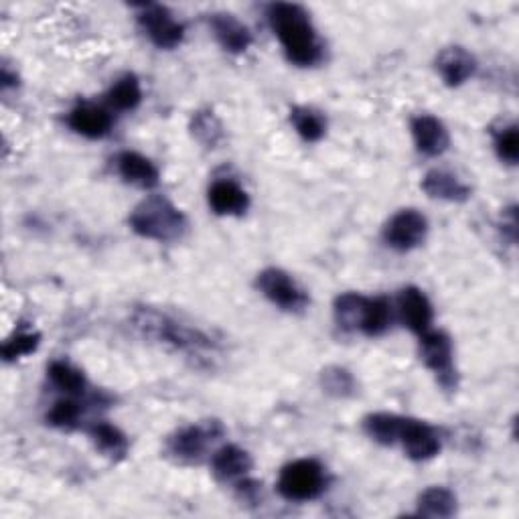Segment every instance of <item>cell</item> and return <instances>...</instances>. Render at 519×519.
Returning <instances> with one entry per match:
<instances>
[{
    "mask_svg": "<svg viewBox=\"0 0 519 519\" xmlns=\"http://www.w3.org/2000/svg\"><path fill=\"white\" fill-rule=\"evenodd\" d=\"M130 325L142 339L161 343L191 357L205 359L217 351V343L205 331L155 307H136L130 317Z\"/></svg>",
    "mask_w": 519,
    "mask_h": 519,
    "instance_id": "6da1fadb",
    "label": "cell"
},
{
    "mask_svg": "<svg viewBox=\"0 0 519 519\" xmlns=\"http://www.w3.org/2000/svg\"><path fill=\"white\" fill-rule=\"evenodd\" d=\"M266 17L290 63L313 67L323 59V43L301 5L274 3L268 7Z\"/></svg>",
    "mask_w": 519,
    "mask_h": 519,
    "instance_id": "7a4b0ae2",
    "label": "cell"
},
{
    "mask_svg": "<svg viewBox=\"0 0 519 519\" xmlns=\"http://www.w3.org/2000/svg\"><path fill=\"white\" fill-rule=\"evenodd\" d=\"M130 230L153 242H179L189 232L187 215L167 197L151 195L130 213Z\"/></svg>",
    "mask_w": 519,
    "mask_h": 519,
    "instance_id": "3957f363",
    "label": "cell"
},
{
    "mask_svg": "<svg viewBox=\"0 0 519 519\" xmlns=\"http://www.w3.org/2000/svg\"><path fill=\"white\" fill-rule=\"evenodd\" d=\"M224 434L226 428L219 420H203L183 426L167 438V455L181 465H197L224 438Z\"/></svg>",
    "mask_w": 519,
    "mask_h": 519,
    "instance_id": "277c9868",
    "label": "cell"
},
{
    "mask_svg": "<svg viewBox=\"0 0 519 519\" xmlns=\"http://www.w3.org/2000/svg\"><path fill=\"white\" fill-rule=\"evenodd\" d=\"M327 487V475L319 461L296 459L282 467L278 477V493L286 501H313Z\"/></svg>",
    "mask_w": 519,
    "mask_h": 519,
    "instance_id": "5b68a950",
    "label": "cell"
},
{
    "mask_svg": "<svg viewBox=\"0 0 519 519\" xmlns=\"http://www.w3.org/2000/svg\"><path fill=\"white\" fill-rule=\"evenodd\" d=\"M420 359L436 378V384L455 392L459 388V372L455 365V349L453 339L444 331H426L420 335Z\"/></svg>",
    "mask_w": 519,
    "mask_h": 519,
    "instance_id": "8992f818",
    "label": "cell"
},
{
    "mask_svg": "<svg viewBox=\"0 0 519 519\" xmlns=\"http://www.w3.org/2000/svg\"><path fill=\"white\" fill-rule=\"evenodd\" d=\"M258 290L286 313H303L309 307V294L282 268H266L256 278Z\"/></svg>",
    "mask_w": 519,
    "mask_h": 519,
    "instance_id": "52a82bcc",
    "label": "cell"
},
{
    "mask_svg": "<svg viewBox=\"0 0 519 519\" xmlns=\"http://www.w3.org/2000/svg\"><path fill=\"white\" fill-rule=\"evenodd\" d=\"M138 25L155 47L165 51L177 49L185 39V27L167 7L161 5L138 7Z\"/></svg>",
    "mask_w": 519,
    "mask_h": 519,
    "instance_id": "ba28073f",
    "label": "cell"
},
{
    "mask_svg": "<svg viewBox=\"0 0 519 519\" xmlns=\"http://www.w3.org/2000/svg\"><path fill=\"white\" fill-rule=\"evenodd\" d=\"M428 219L416 209L398 211L384 228V242L396 252H410L424 244Z\"/></svg>",
    "mask_w": 519,
    "mask_h": 519,
    "instance_id": "9c48e42d",
    "label": "cell"
},
{
    "mask_svg": "<svg viewBox=\"0 0 519 519\" xmlns=\"http://www.w3.org/2000/svg\"><path fill=\"white\" fill-rule=\"evenodd\" d=\"M398 442H402V447H404L408 459H412L416 463L434 459L442 449L440 434L436 432V428L426 424V422L414 420V418L404 420L402 434H400Z\"/></svg>",
    "mask_w": 519,
    "mask_h": 519,
    "instance_id": "30bf717a",
    "label": "cell"
},
{
    "mask_svg": "<svg viewBox=\"0 0 519 519\" xmlns=\"http://www.w3.org/2000/svg\"><path fill=\"white\" fill-rule=\"evenodd\" d=\"M410 130L418 153H422L424 157H440L449 151L451 146L449 130L436 116L430 114L414 116L410 122Z\"/></svg>",
    "mask_w": 519,
    "mask_h": 519,
    "instance_id": "8fae6325",
    "label": "cell"
},
{
    "mask_svg": "<svg viewBox=\"0 0 519 519\" xmlns=\"http://www.w3.org/2000/svg\"><path fill=\"white\" fill-rule=\"evenodd\" d=\"M436 71L440 80L449 88H459L467 84L477 71V59L465 47L453 45L442 49L436 57Z\"/></svg>",
    "mask_w": 519,
    "mask_h": 519,
    "instance_id": "7c38bea8",
    "label": "cell"
},
{
    "mask_svg": "<svg viewBox=\"0 0 519 519\" xmlns=\"http://www.w3.org/2000/svg\"><path fill=\"white\" fill-rule=\"evenodd\" d=\"M398 313H400L402 323L418 337L432 329V319H434L432 303L428 301V296L416 286H406L400 290Z\"/></svg>",
    "mask_w": 519,
    "mask_h": 519,
    "instance_id": "4fadbf2b",
    "label": "cell"
},
{
    "mask_svg": "<svg viewBox=\"0 0 519 519\" xmlns=\"http://www.w3.org/2000/svg\"><path fill=\"white\" fill-rule=\"evenodd\" d=\"M252 467V455L238 447V444H224V447H219L211 455V471L221 483H238L240 479L248 477Z\"/></svg>",
    "mask_w": 519,
    "mask_h": 519,
    "instance_id": "5bb4252c",
    "label": "cell"
},
{
    "mask_svg": "<svg viewBox=\"0 0 519 519\" xmlns=\"http://www.w3.org/2000/svg\"><path fill=\"white\" fill-rule=\"evenodd\" d=\"M209 27H211L217 43L228 53L240 55V53H246L252 45L250 29L230 13H213L209 17Z\"/></svg>",
    "mask_w": 519,
    "mask_h": 519,
    "instance_id": "9a60e30c",
    "label": "cell"
},
{
    "mask_svg": "<svg viewBox=\"0 0 519 519\" xmlns=\"http://www.w3.org/2000/svg\"><path fill=\"white\" fill-rule=\"evenodd\" d=\"M207 201L213 213L226 217H240L250 207V195L232 179H219L207 191Z\"/></svg>",
    "mask_w": 519,
    "mask_h": 519,
    "instance_id": "2e32d148",
    "label": "cell"
},
{
    "mask_svg": "<svg viewBox=\"0 0 519 519\" xmlns=\"http://www.w3.org/2000/svg\"><path fill=\"white\" fill-rule=\"evenodd\" d=\"M67 124L73 132L84 136V138L100 140V138L110 134L114 120H112V114L102 106L80 104L69 112Z\"/></svg>",
    "mask_w": 519,
    "mask_h": 519,
    "instance_id": "e0dca14e",
    "label": "cell"
},
{
    "mask_svg": "<svg viewBox=\"0 0 519 519\" xmlns=\"http://www.w3.org/2000/svg\"><path fill=\"white\" fill-rule=\"evenodd\" d=\"M116 171L124 179V183L134 185L138 189H155L161 181L157 165L134 151H124L118 155Z\"/></svg>",
    "mask_w": 519,
    "mask_h": 519,
    "instance_id": "ac0fdd59",
    "label": "cell"
},
{
    "mask_svg": "<svg viewBox=\"0 0 519 519\" xmlns=\"http://www.w3.org/2000/svg\"><path fill=\"white\" fill-rule=\"evenodd\" d=\"M422 191L430 199L451 201V203H465L471 197V187L465 181L442 169H434L424 175Z\"/></svg>",
    "mask_w": 519,
    "mask_h": 519,
    "instance_id": "d6986e66",
    "label": "cell"
},
{
    "mask_svg": "<svg viewBox=\"0 0 519 519\" xmlns=\"http://www.w3.org/2000/svg\"><path fill=\"white\" fill-rule=\"evenodd\" d=\"M416 515L432 517V519H447L453 517L459 509L457 495L447 487H428L420 493L416 503Z\"/></svg>",
    "mask_w": 519,
    "mask_h": 519,
    "instance_id": "ffe728a7",
    "label": "cell"
},
{
    "mask_svg": "<svg viewBox=\"0 0 519 519\" xmlns=\"http://www.w3.org/2000/svg\"><path fill=\"white\" fill-rule=\"evenodd\" d=\"M90 436H92L94 447H96L104 457H108L110 461H122V459H126L130 444H128L126 434H124L118 426H114V424H110V422H96V424L90 428Z\"/></svg>",
    "mask_w": 519,
    "mask_h": 519,
    "instance_id": "44dd1931",
    "label": "cell"
},
{
    "mask_svg": "<svg viewBox=\"0 0 519 519\" xmlns=\"http://www.w3.org/2000/svg\"><path fill=\"white\" fill-rule=\"evenodd\" d=\"M392 325V303L386 296H367L359 333L365 337H380Z\"/></svg>",
    "mask_w": 519,
    "mask_h": 519,
    "instance_id": "7402d4cb",
    "label": "cell"
},
{
    "mask_svg": "<svg viewBox=\"0 0 519 519\" xmlns=\"http://www.w3.org/2000/svg\"><path fill=\"white\" fill-rule=\"evenodd\" d=\"M404 420L406 418H402L398 414L376 412V414L365 416L363 430L374 442L384 444V447H392V444H396L400 440Z\"/></svg>",
    "mask_w": 519,
    "mask_h": 519,
    "instance_id": "603a6c76",
    "label": "cell"
},
{
    "mask_svg": "<svg viewBox=\"0 0 519 519\" xmlns=\"http://www.w3.org/2000/svg\"><path fill=\"white\" fill-rule=\"evenodd\" d=\"M47 376H49L51 384L67 396H80L88 388V380L82 369H78L76 365H71L69 361H63V359H57L47 367Z\"/></svg>",
    "mask_w": 519,
    "mask_h": 519,
    "instance_id": "cb8c5ba5",
    "label": "cell"
},
{
    "mask_svg": "<svg viewBox=\"0 0 519 519\" xmlns=\"http://www.w3.org/2000/svg\"><path fill=\"white\" fill-rule=\"evenodd\" d=\"M365 301H367V296H363L359 292H343L337 296L335 305H333V315H335V323L339 325V329L349 331V333L359 331Z\"/></svg>",
    "mask_w": 519,
    "mask_h": 519,
    "instance_id": "d4e9b609",
    "label": "cell"
},
{
    "mask_svg": "<svg viewBox=\"0 0 519 519\" xmlns=\"http://www.w3.org/2000/svg\"><path fill=\"white\" fill-rule=\"evenodd\" d=\"M290 124L303 140L319 142L327 134L325 116L309 106H294L290 110Z\"/></svg>",
    "mask_w": 519,
    "mask_h": 519,
    "instance_id": "484cf974",
    "label": "cell"
},
{
    "mask_svg": "<svg viewBox=\"0 0 519 519\" xmlns=\"http://www.w3.org/2000/svg\"><path fill=\"white\" fill-rule=\"evenodd\" d=\"M189 130L193 138L205 148H217L226 138V130L221 120L211 110H199L193 114Z\"/></svg>",
    "mask_w": 519,
    "mask_h": 519,
    "instance_id": "4316f807",
    "label": "cell"
},
{
    "mask_svg": "<svg viewBox=\"0 0 519 519\" xmlns=\"http://www.w3.org/2000/svg\"><path fill=\"white\" fill-rule=\"evenodd\" d=\"M106 98L114 110L130 112L136 110L142 102V86L134 73H126V76L116 80V84L108 90Z\"/></svg>",
    "mask_w": 519,
    "mask_h": 519,
    "instance_id": "83f0119b",
    "label": "cell"
},
{
    "mask_svg": "<svg viewBox=\"0 0 519 519\" xmlns=\"http://www.w3.org/2000/svg\"><path fill=\"white\" fill-rule=\"evenodd\" d=\"M319 380H321L323 392L331 398H337V400H347L357 392V382H355L353 374L341 365L325 367L321 376H319Z\"/></svg>",
    "mask_w": 519,
    "mask_h": 519,
    "instance_id": "f1b7e54d",
    "label": "cell"
},
{
    "mask_svg": "<svg viewBox=\"0 0 519 519\" xmlns=\"http://www.w3.org/2000/svg\"><path fill=\"white\" fill-rule=\"evenodd\" d=\"M82 418V406L73 398H63L53 404V408L47 412V422L53 428L61 430H73L78 428Z\"/></svg>",
    "mask_w": 519,
    "mask_h": 519,
    "instance_id": "f546056e",
    "label": "cell"
},
{
    "mask_svg": "<svg viewBox=\"0 0 519 519\" xmlns=\"http://www.w3.org/2000/svg\"><path fill=\"white\" fill-rule=\"evenodd\" d=\"M41 345V335L37 331H21L15 333L13 337H9L3 345V359L7 363L23 359L31 353H35Z\"/></svg>",
    "mask_w": 519,
    "mask_h": 519,
    "instance_id": "4dcf8cb0",
    "label": "cell"
},
{
    "mask_svg": "<svg viewBox=\"0 0 519 519\" xmlns=\"http://www.w3.org/2000/svg\"><path fill=\"white\" fill-rule=\"evenodd\" d=\"M495 153L497 157L507 163L515 165L519 159V130L515 124L503 126L499 132H495Z\"/></svg>",
    "mask_w": 519,
    "mask_h": 519,
    "instance_id": "1f68e13d",
    "label": "cell"
},
{
    "mask_svg": "<svg viewBox=\"0 0 519 519\" xmlns=\"http://www.w3.org/2000/svg\"><path fill=\"white\" fill-rule=\"evenodd\" d=\"M236 493H238L240 501H244L248 505H258L262 501V483L244 477L236 483Z\"/></svg>",
    "mask_w": 519,
    "mask_h": 519,
    "instance_id": "d6a6232c",
    "label": "cell"
},
{
    "mask_svg": "<svg viewBox=\"0 0 519 519\" xmlns=\"http://www.w3.org/2000/svg\"><path fill=\"white\" fill-rule=\"evenodd\" d=\"M503 232H507L509 240H517V211L515 207H509L503 211Z\"/></svg>",
    "mask_w": 519,
    "mask_h": 519,
    "instance_id": "836d02e7",
    "label": "cell"
},
{
    "mask_svg": "<svg viewBox=\"0 0 519 519\" xmlns=\"http://www.w3.org/2000/svg\"><path fill=\"white\" fill-rule=\"evenodd\" d=\"M0 86H3V90H11V88H17L19 86V78L17 73H13L9 69V65H3V73H0Z\"/></svg>",
    "mask_w": 519,
    "mask_h": 519,
    "instance_id": "e575fe53",
    "label": "cell"
}]
</instances>
